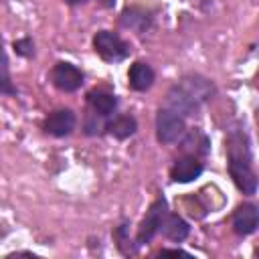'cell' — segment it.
Masks as SVG:
<instances>
[{
    "instance_id": "cell-1",
    "label": "cell",
    "mask_w": 259,
    "mask_h": 259,
    "mask_svg": "<svg viewBox=\"0 0 259 259\" xmlns=\"http://www.w3.org/2000/svg\"><path fill=\"white\" fill-rule=\"evenodd\" d=\"M229 174L243 194H253L257 190V176L251 168V152L243 132L233 130L227 138Z\"/></svg>"
},
{
    "instance_id": "cell-2",
    "label": "cell",
    "mask_w": 259,
    "mask_h": 259,
    "mask_svg": "<svg viewBox=\"0 0 259 259\" xmlns=\"http://www.w3.org/2000/svg\"><path fill=\"white\" fill-rule=\"evenodd\" d=\"M212 91H214V87L208 79H204L200 75L184 77L168 91V107L178 111L180 115H188L200 103H204L212 95Z\"/></svg>"
},
{
    "instance_id": "cell-3",
    "label": "cell",
    "mask_w": 259,
    "mask_h": 259,
    "mask_svg": "<svg viewBox=\"0 0 259 259\" xmlns=\"http://www.w3.org/2000/svg\"><path fill=\"white\" fill-rule=\"evenodd\" d=\"M93 49L95 53L103 59V61H109V63H115V61H121L127 57L130 53V47L127 42H123L115 32L111 30H99L95 36H93Z\"/></svg>"
},
{
    "instance_id": "cell-4",
    "label": "cell",
    "mask_w": 259,
    "mask_h": 259,
    "mask_svg": "<svg viewBox=\"0 0 259 259\" xmlns=\"http://www.w3.org/2000/svg\"><path fill=\"white\" fill-rule=\"evenodd\" d=\"M184 130H186L184 127V117L178 111H174L170 107L158 111V115H156V136L162 144L178 142L182 138Z\"/></svg>"
},
{
    "instance_id": "cell-5",
    "label": "cell",
    "mask_w": 259,
    "mask_h": 259,
    "mask_svg": "<svg viewBox=\"0 0 259 259\" xmlns=\"http://www.w3.org/2000/svg\"><path fill=\"white\" fill-rule=\"evenodd\" d=\"M164 214H166V200L158 198L150 206V210L146 212V217H144V221H142V225L138 229V237H136L138 245H146V243L152 241V237L160 231V223H162Z\"/></svg>"
},
{
    "instance_id": "cell-6",
    "label": "cell",
    "mask_w": 259,
    "mask_h": 259,
    "mask_svg": "<svg viewBox=\"0 0 259 259\" xmlns=\"http://www.w3.org/2000/svg\"><path fill=\"white\" fill-rule=\"evenodd\" d=\"M51 79H53V85L65 93H71V91H77L83 83V73L71 65V63H57L53 73H51Z\"/></svg>"
},
{
    "instance_id": "cell-7",
    "label": "cell",
    "mask_w": 259,
    "mask_h": 259,
    "mask_svg": "<svg viewBox=\"0 0 259 259\" xmlns=\"http://www.w3.org/2000/svg\"><path fill=\"white\" fill-rule=\"evenodd\" d=\"M259 227V208L251 202L237 206L233 212V229L237 235H251Z\"/></svg>"
},
{
    "instance_id": "cell-8",
    "label": "cell",
    "mask_w": 259,
    "mask_h": 259,
    "mask_svg": "<svg viewBox=\"0 0 259 259\" xmlns=\"http://www.w3.org/2000/svg\"><path fill=\"white\" fill-rule=\"evenodd\" d=\"M75 127V113L71 109H59V111H53L47 121H45V130L51 134V136H57V138H63V136H69Z\"/></svg>"
},
{
    "instance_id": "cell-9",
    "label": "cell",
    "mask_w": 259,
    "mask_h": 259,
    "mask_svg": "<svg viewBox=\"0 0 259 259\" xmlns=\"http://www.w3.org/2000/svg\"><path fill=\"white\" fill-rule=\"evenodd\" d=\"M202 174V164L194 156H184L178 158L170 170V176L174 182H190Z\"/></svg>"
},
{
    "instance_id": "cell-10",
    "label": "cell",
    "mask_w": 259,
    "mask_h": 259,
    "mask_svg": "<svg viewBox=\"0 0 259 259\" xmlns=\"http://www.w3.org/2000/svg\"><path fill=\"white\" fill-rule=\"evenodd\" d=\"M160 231L166 239L174 241V243H180L188 237V223L184 219H180L178 214H172V212H166L162 223H160Z\"/></svg>"
},
{
    "instance_id": "cell-11",
    "label": "cell",
    "mask_w": 259,
    "mask_h": 259,
    "mask_svg": "<svg viewBox=\"0 0 259 259\" xmlns=\"http://www.w3.org/2000/svg\"><path fill=\"white\" fill-rule=\"evenodd\" d=\"M154 77H156V75H154V69H152L148 63H142V61L134 63V65L130 67V73H127L130 87L136 89V91H146V89H150L152 83H154Z\"/></svg>"
},
{
    "instance_id": "cell-12",
    "label": "cell",
    "mask_w": 259,
    "mask_h": 259,
    "mask_svg": "<svg viewBox=\"0 0 259 259\" xmlns=\"http://www.w3.org/2000/svg\"><path fill=\"white\" fill-rule=\"evenodd\" d=\"M87 101H89V105H91V109L97 113V115H111L113 113V109L117 107V97L113 95V93H107V91H101V89H97V91H91L89 95H87Z\"/></svg>"
},
{
    "instance_id": "cell-13",
    "label": "cell",
    "mask_w": 259,
    "mask_h": 259,
    "mask_svg": "<svg viewBox=\"0 0 259 259\" xmlns=\"http://www.w3.org/2000/svg\"><path fill=\"white\" fill-rule=\"evenodd\" d=\"M136 127H138V123H136V117H132V115H119L107 123V132L111 136H115L117 140H125L130 136H134Z\"/></svg>"
},
{
    "instance_id": "cell-14",
    "label": "cell",
    "mask_w": 259,
    "mask_h": 259,
    "mask_svg": "<svg viewBox=\"0 0 259 259\" xmlns=\"http://www.w3.org/2000/svg\"><path fill=\"white\" fill-rule=\"evenodd\" d=\"M14 51L22 57H30L34 47H32V40L30 38H20V40H14Z\"/></svg>"
},
{
    "instance_id": "cell-15",
    "label": "cell",
    "mask_w": 259,
    "mask_h": 259,
    "mask_svg": "<svg viewBox=\"0 0 259 259\" xmlns=\"http://www.w3.org/2000/svg\"><path fill=\"white\" fill-rule=\"evenodd\" d=\"M2 91L8 93V95H14V93H16V89H12V85H10V77H8V59H6V55H4V63H2Z\"/></svg>"
},
{
    "instance_id": "cell-16",
    "label": "cell",
    "mask_w": 259,
    "mask_h": 259,
    "mask_svg": "<svg viewBox=\"0 0 259 259\" xmlns=\"http://www.w3.org/2000/svg\"><path fill=\"white\" fill-rule=\"evenodd\" d=\"M160 255H180V257H190L186 251H182V249H162V253Z\"/></svg>"
},
{
    "instance_id": "cell-17",
    "label": "cell",
    "mask_w": 259,
    "mask_h": 259,
    "mask_svg": "<svg viewBox=\"0 0 259 259\" xmlns=\"http://www.w3.org/2000/svg\"><path fill=\"white\" fill-rule=\"evenodd\" d=\"M69 4H79V2H85V0H67Z\"/></svg>"
},
{
    "instance_id": "cell-18",
    "label": "cell",
    "mask_w": 259,
    "mask_h": 259,
    "mask_svg": "<svg viewBox=\"0 0 259 259\" xmlns=\"http://www.w3.org/2000/svg\"><path fill=\"white\" fill-rule=\"evenodd\" d=\"M255 255H257V257H259V249H257V251H255Z\"/></svg>"
},
{
    "instance_id": "cell-19",
    "label": "cell",
    "mask_w": 259,
    "mask_h": 259,
    "mask_svg": "<svg viewBox=\"0 0 259 259\" xmlns=\"http://www.w3.org/2000/svg\"><path fill=\"white\" fill-rule=\"evenodd\" d=\"M257 85H259V77H257Z\"/></svg>"
}]
</instances>
